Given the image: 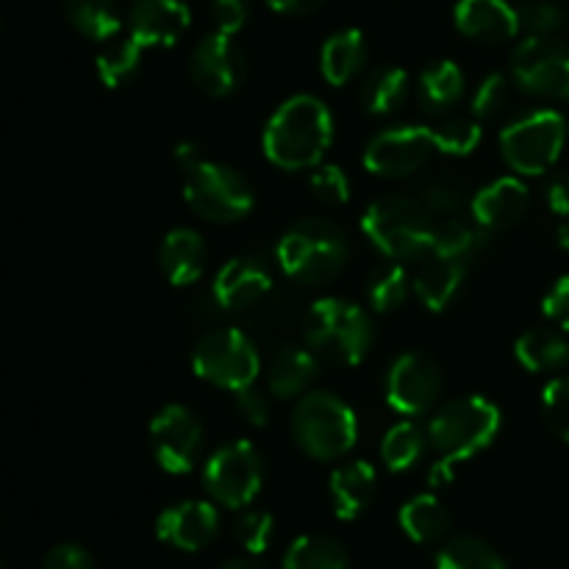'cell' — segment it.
I'll return each instance as SVG.
<instances>
[{
    "mask_svg": "<svg viewBox=\"0 0 569 569\" xmlns=\"http://www.w3.org/2000/svg\"><path fill=\"white\" fill-rule=\"evenodd\" d=\"M278 267L292 281L306 287H322L345 270L350 259L348 233L331 220L306 217L289 226L276 248Z\"/></svg>",
    "mask_w": 569,
    "mask_h": 569,
    "instance_id": "3",
    "label": "cell"
},
{
    "mask_svg": "<svg viewBox=\"0 0 569 569\" xmlns=\"http://www.w3.org/2000/svg\"><path fill=\"white\" fill-rule=\"evenodd\" d=\"M456 467H459L456 461L439 456V459L431 465V470H428V483H431L433 489L448 487V483H453V478H456Z\"/></svg>",
    "mask_w": 569,
    "mask_h": 569,
    "instance_id": "50",
    "label": "cell"
},
{
    "mask_svg": "<svg viewBox=\"0 0 569 569\" xmlns=\"http://www.w3.org/2000/svg\"><path fill=\"white\" fill-rule=\"evenodd\" d=\"M542 311L556 328L569 331V276L559 278V281L550 287V292L545 295Z\"/></svg>",
    "mask_w": 569,
    "mask_h": 569,
    "instance_id": "46",
    "label": "cell"
},
{
    "mask_svg": "<svg viewBox=\"0 0 569 569\" xmlns=\"http://www.w3.org/2000/svg\"><path fill=\"white\" fill-rule=\"evenodd\" d=\"M309 187L326 206H345L350 200V178L339 164H317L311 170Z\"/></svg>",
    "mask_w": 569,
    "mask_h": 569,
    "instance_id": "41",
    "label": "cell"
},
{
    "mask_svg": "<svg viewBox=\"0 0 569 569\" xmlns=\"http://www.w3.org/2000/svg\"><path fill=\"white\" fill-rule=\"evenodd\" d=\"M306 345L333 367H359L376 345L370 311L345 298H320L303 322Z\"/></svg>",
    "mask_w": 569,
    "mask_h": 569,
    "instance_id": "2",
    "label": "cell"
},
{
    "mask_svg": "<svg viewBox=\"0 0 569 569\" xmlns=\"http://www.w3.org/2000/svg\"><path fill=\"white\" fill-rule=\"evenodd\" d=\"M453 22L459 33L487 44H503L522 31L520 11L509 0H459Z\"/></svg>",
    "mask_w": 569,
    "mask_h": 569,
    "instance_id": "20",
    "label": "cell"
},
{
    "mask_svg": "<svg viewBox=\"0 0 569 569\" xmlns=\"http://www.w3.org/2000/svg\"><path fill=\"white\" fill-rule=\"evenodd\" d=\"M150 450L170 476H187L198 465L203 448V422L189 406L167 403L150 420Z\"/></svg>",
    "mask_w": 569,
    "mask_h": 569,
    "instance_id": "13",
    "label": "cell"
},
{
    "mask_svg": "<svg viewBox=\"0 0 569 569\" xmlns=\"http://www.w3.org/2000/svg\"><path fill=\"white\" fill-rule=\"evenodd\" d=\"M183 200L198 217L220 226L244 220L256 209V192L233 167L206 159L203 153L181 164Z\"/></svg>",
    "mask_w": 569,
    "mask_h": 569,
    "instance_id": "7",
    "label": "cell"
},
{
    "mask_svg": "<svg viewBox=\"0 0 569 569\" xmlns=\"http://www.w3.org/2000/svg\"><path fill=\"white\" fill-rule=\"evenodd\" d=\"M156 537L183 553H198L220 537V511L209 500H181L161 511Z\"/></svg>",
    "mask_w": 569,
    "mask_h": 569,
    "instance_id": "17",
    "label": "cell"
},
{
    "mask_svg": "<svg viewBox=\"0 0 569 569\" xmlns=\"http://www.w3.org/2000/svg\"><path fill=\"white\" fill-rule=\"evenodd\" d=\"M517 11H520V28L528 31V37H556L567 26V11L550 0H528Z\"/></svg>",
    "mask_w": 569,
    "mask_h": 569,
    "instance_id": "40",
    "label": "cell"
},
{
    "mask_svg": "<svg viewBox=\"0 0 569 569\" xmlns=\"http://www.w3.org/2000/svg\"><path fill=\"white\" fill-rule=\"evenodd\" d=\"M433 228L437 220L422 209L420 200L400 194L378 198L361 214V231L389 261H415L431 253Z\"/></svg>",
    "mask_w": 569,
    "mask_h": 569,
    "instance_id": "6",
    "label": "cell"
},
{
    "mask_svg": "<svg viewBox=\"0 0 569 569\" xmlns=\"http://www.w3.org/2000/svg\"><path fill=\"white\" fill-rule=\"evenodd\" d=\"M244 53L237 39L228 33L211 31L198 42L189 59V76L198 89L209 98H228L237 92L244 81Z\"/></svg>",
    "mask_w": 569,
    "mask_h": 569,
    "instance_id": "15",
    "label": "cell"
},
{
    "mask_svg": "<svg viewBox=\"0 0 569 569\" xmlns=\"http://www.w3.org/2000/svg\"><path fill=\"white\" fill-rule=\"evenodd\" d=\"M0 569H3V567H0Z\"/></svg>",
    "mask_w": 569,
    "mask_h": 569,
    "instance_id": "53",
    "label": "cell"
},
{
    "mask_svg": "<svg viewBox=\"0 0 569 569\" xmlns=\"http://www.w3.org/2000/svg\"><path fill=\"white\" fill-rule=\"evenodd\" d=\"M270 264L259 256H233L217 270L211 298L220 311H248L264 303L272 292Z\"/></svg>",
    "mask_w": 569,
    "mask_h": 569,
    "instance_id": "16",
    "label": "cell"
},
{
    "mask_svg": "<svg viewBox=\"0 0 569 569\" xmlns=\"http://www.w3.org/2000/svg\"><path fill=\"white\" fill-rule=\"evenodd\" d=\"M528 206H531V192L526 183L517 176H503L472 194L470 214L487 231H506L526 217Z\"/></svg>",
    "mask_w": 569,
    "mask_h": 569,
    "instance_id": "19",
    "label": "cell"
},
{
    "mask_svg": "<svg viewBox=\"0 0 569 569\" xmlns=\"http://www.w3.org/2000/svg\"><path fill=\"white\" fill-rule=\"evenodd\" d=\"M545 198H548L550 211H556L559 217L569 214V176L559 172V176L550 178L548 189H545Z\"/></svg>",
    "mask_w": 569,
    "mask_h": 569,
    "instance_id": "48",
    "label": "cell"
},
{
    "mask_svg": "<svg viewBox=\"0 0 569 569\" xmlns=\"http://www.w3.org/2000/svg\"><path fill=\"white\" fill-rule=\"evenodd\" d=\"M511 83L515 78L503 76V72H492L478 83L476 94H472V117L476 120H495L503 114L511 103Z\"/></svg>",
    "mask_w": 569,
    "mask_h": 569,
    "instance_id": "38",
    "label": "cell"
},
{
    "mask_svg": "<svg viewBox=\"0 0 569 569\" xmlns=\"http://www.w3.org/2000/svg\"><path fill=\"white\" fill-rule=\"evenodd\" d=\"M192 11L187 0H137L131 6L128 37L137 39L144 50L172 48L189 31Z\"/></svg>",
    "mask_w": 569,
    "mask_h": 569,
    "instance_id": "18",
    "label": "cell"
},
{
    "mask_svg": "<svg viewBox=\"0 0 569 569\" xmlns=\"http://www.w3.org/2000/svg\"><path fill=\"white\" fill-rule=\"evenodd\" d=\"M250 17V0H211V22L214 31L237 37Z\"/></svg>",
    "mask_w": 569,
    "mask_h": 569,
    "instance_id": "44",
    "label": "cell"
},
{
    "mask_svg": "<svg viewBox=\"0 0 569 569\" xmlns=\"http://www.w3.org/2000/svg\"><path fill=\"white\" fill-rule=\"evenodd\" d=\"M320 359L309 345L287 342L267 361V392L276 400H298L315 383Z\"/></svg>",
    "mask_w": 569,
    "mask_h": 569,
    "instance_id": "21",
    "label": "cell"
},
{
    "mask_svg": "<svg viewBox=\"0 0 569 569\" xmlns=\"http://www.w3.org/2000/svg\"><path fill=\"white\" fill-rule=\"evenodd\" d=\"M281 569H348V550L331 537L306 533L289 545Z\"/></svg>",
    "mask_w": 569,
    "mask_h": 569,
    "instance_id": "33",
    "label": "cell"
},
{
    "mask_svg": "<svg viewBox=\"0 0 569 569\" xmlns=\"http://www.w3.org/2000/svg\"><path fill=\"white\" fill-rule=\"evenodd\" d=\"M272 11L287 17H309L326 6V0H267Z\"/></svg>",
    "mask_w": 569,
    "mask_h": 569,
    "instance_id": "49",
    "label": "cell"
},
{
    "mask_svg": "<svg viewBox=\"0 0 569 569\" xmlns=\"http://www.w3.org/2000/svg\"><path fill=\"white\" fill-rule=\"evenodd\" d=\"M64 14L70 26L92 42H111L122 28L114 0H64Z\"/></svg>",
    "mask_w": 569,
    "mask_h": 569,
    "instance_id": "31",
    "label": "cell"
},
{
    "mask_svg": "<svg viewBox=\"0 0 569 569\" xmlns=\"http://www.w3.org/2000/svg\"><path fill=\"white\" fill-rule=\"evenodd\" d=\"M272 533H276V520L270 511L261 509H242V515L233 522V537L248 553L259 556L270 548Z\"/></svg>",
    "mask_w": 569,
    "mask_h": 569,
    "instance_id": "39",
    "label": "cell"
},
{
    "mask_svg": "<svg viewBox=\"0 0 569 569\" xmlns=\"http://www.w3.org/2000/svg\"><path fill=\"white\" fill-rule=\"evenodd\" d=\"M411 276L400 261L378 267L367 281V300L376 315H392L409 300L411 295Z\"/></svg>",
    "mask_w": 569,
    "mask_h": 569,
    "instance_id": "35",
    "label": "cell"
},
{
    "mask_svg": "<svg viewBox=\"0 0 569 569\" xmlns=\"http://www.w3.org/2000/svg\"><path fill=\"white\" fill-rule=\"evenodd\" d=\"M206 259H209V250H206L203 237L192 228H172L159 244V267L172 287L198 283L206 270Z\"/></svg>",
    "mask_w": 569,
    "mask_h": 569,
    "instance_id": "23",
    "label": "cell"
},
{
    "mask_svg": "<svg viewBox=\"0 0 569 569\" xmlns=\"http://www.w3.org/2000/svg\"><path fill=\"white\" fill-rule=\"evenodd\" d=\"M400 528L406 537L417 545H437L448 537L450 531V511L445 509L437 495H415L403 503L398 515Z\"/></svg>",
    "mask_w": 569,
    "mask_h": 569,
    "instance_id": "26",
    "label": "cell"
},
{
    "mask_svg": "<svg viewBox=\"0 0 569 569\" xmlns=\"http://www.w3.org/2000/svg\"><path fill=\"white\" fill-rule=\"evenodd\" d=\"M442 370L437 359L422 350H409L398 356L387 372L383 398L389 409L400 417H422L437 409L442 398Z\"/></svg>",
    "mask_w": 569,
    "mask_h": 569,
    "instance_id": "12",
    "label": "cell"
},
{
    "mask_svg": "<svg viewBox=\"0 0 569 569\" xmlns=\"http://www.w3.org/2000/svg\"><path fill=\"white\" fill-rule=\"evenodd\" d=\"M503 415L498 403L483 395H465L439 406L428 420V445L445 459L470 461L498 439Z\"/></svg>",
    "mask_w": 569,
    "mask_h": 569,
    "instance_id": "5",
    "label": "cell"
},
{
    "mask_svg": "<svg viewBox=\"0 0 569 569\" xmlns=\"http://www.w3.org/2000/svg\"><path fill=\"white\" fill-rule=\"evenodd\" d=\"M542 411L548 428L561 439L569 442V376L553 378L542 392Z\"/></svg>",
    "mask_w": 569,
    "mask_h": 569,
    "instance_id": "42",
    "label": "cell"
},
{
    "mask_svg": "<svg viewBox=\"0 0 569 569\" xmlns=\"http://www.w3.org/2000/svg\"><path fill=\"white\" fill-rule=\"evenodd\" d=\"M431 131L433 142H437V153L456 156V159L476 153L483 139L481 120H476V117H448L439 126H433Z\"/></svg>",
    "mask_w": 569,
    "mask_h": 569,
    "instance_id": "37",
    "label": "cell"
},
{
    "mask_svg": "<svg viewBox=\"0 0 569 569\" xmlns=\"http://www.w3.org/2000/svg\"><path fill=\"white\" fill-rule=\"evenodd\" d=\"M367 61V39L359 28H345L326 39L320 50V72L331 87H348Z\"/></svg>",
    "mask_w": 569,
    "mask_h": 569,
    "instance_id": "25",
    "label": "cell"
},
{
    "mask_svg": "<svg viewBox=\"0 0 569 569\" xmlns=\"http://www.w3.org/2000/svg\"><path fill=\"white\" fill-rule=\"evenodd\" d=\"M437 156L433 131L426 126H392L367 142L361 164L378 178H406Z\"/></svg>",
    "mask_w": 569,
    "mask_h": 569,
    "instance_id": "14",
    "label": "cell"
},
{
    "mask_svg": "<svg viewBox=\"0 0 569 569\" xmlns=\"http://www.w3.org/2000/svg\"><path fill=\"white\" fill-rule=\"evenodd\" d=\"M511 78L528 94L569 100V48L556 37H528L511 56Z\"/></svg>",
    "mask_w": 569,
    "mask_h": 569,
    "instance_id": "11",
    "label": "cell"
},
{
    "mask_svg": "<svg viewBox=\"0 0 569 569\" xmlns=\"http://www.w3.org/2000/svg\"><path fill=\"white\" fill-rule=\"evenodd\" d=\"M144 48L133 37H126L122 42H111L109 48L100 50L98 61H94V70L103 87L117 89L126 81H131L137 76L139 64H142Z\"/></svg>",
    "mask_w": 569,
    "mask_h": 569,
    "instance_id": "36",
    "label": "cell"
},
{
    "mask_svg": "<svg viewBox=\"0 0 569 569\" xmlns=\"http://www.w3.org/2000/svg\"><path fill=\"white\" fill-rule=\"evenodd\" d=\"M409 72L403 67H378L365 78L359 89L361 109L372 117L395 114L409 98Z\"/></svg>",
    "mask_w": 569,
    "mask_h": 569,
    "instance_id": "29",
    "label": "cell"
},
{
    "mask_svg": "<svg viewBox=\"0 0 569 569\" xmlns=\"http://www.w3.org/2000/svg\"><path fill=\"white\" fill-rule=\"evenodd\" d=\"M465 72L456 61L439 59L433 64H428L420 72V83H417V92H420V103L426 106V111L431 114H442V111L453 109L456 103L465 94Z\"/></svg>",
    "mask_w": 569,
    "mask_h": 569,
    "instance_id": "30",
    "label": "cell"
},
{
    "mask_svg": "<svg viewBox=\"0 0 569 569\" xmlns=\"http://www.w3.org/2000/svg\"><path fill=\"white\" fill-rule=\"evenodd\" d=\"M292 439L317 461L345 459L359 442V417L353 406L333 392L309 389L292 409Z\"/></svg>",
    "mask_w": 569,
    "mask_h": 569,
    "instance_id": "4",
    "label": "cell"
},
{
    "mask_svg": "<svg viewBox=\"0 0 569 569\" xmlns=\"http://www.w3.org/2000/svg\"><path fill=\"white\" fill-rule=\"evenodd\" d=\"M465 261L445 259V256L428 253L426 264L420 267L415 278H411V287H415V295L420 298V303L426 306L428 311L439 315V311L448 309L461 292V283L467 278Z\"/></svg>",
    "mask_w": 569,
    "mask_h": 569,
    "instance_id": "24",
    "label": "cell"
},
{
    "mask_svg": "<svg viewBox=\"0 0 569 569\" xmlns=\"http://www.w3.org/2000/svg\"><path fill=\"white\" fill-rule=\"evenodd\" d=\"M203 487L211 500L226 509H248L264 487V459L248 439H233L209 456Z\"/></svg>",
    "mask_w": 569,
    "mask_h": 569,
    "instance_id": "10",
    "label": "cell"
},
{
    "mask_svg": "<svg viewBox=\"0 0 569 569\" xmlns=\"http://www.w3.org/2000/svg\"><path fill=\"white\" fill-rule=\"evenodd\" d=\"M220 569H270V567L250 553V556H237V559H228Z\"/></svg>",
    "mask_w": 569,
    "mask_h": 569,
    "instance_id": "51",
    "label": "cell"
},
{
    "mask_svg": "<svg viewBox=\"0 0 569 569\" xmlns=\"http://www.w3.org/2000/svg\"><path fill=\"white\" fill-rule=\"evenodd\" d=\"M417 200H420L422 209H426L433 220H448V217H456L461 206H465V194H461V189L448 181L426 187Z\"/></svg>",
    "mask_w": 569,
    "mask_h": 569,
    "instance_id": "43",
    "label": "cell"
},
{
    "mask_svg": "<svg viewBox=\"0 0 569 569\" xmlns=\"http://www.w3.org/2000/svg\"><path fill=\"white\" fill-rule=\"evenodd\" d=\"M433 569H506V561L483 539L456 537L437 550Z\"/></svg>",
    "mask_w": 569,
    "mask_h": 569,
    "instance_id": "34",
    "label": "cell"
},
{
    "mask_svg": "<svg viewBox=\"0 0 569 569\" xmlns=\"http://www.w3.org/2000/svg\"><path fill=\"white\" fill-rule=\"evenodd\" d=\"M378 492V472L370 461L353 459L339 465L331 472V481H328V495H331L333 515L339 520L350 522L356 517L365 515L370 509V503L376 500Z\"/></svg>",
    "mask_w": 569,
    "mask_h": 569,
    "instance_id": "22",
    "label": "cell"
},
{
    "mask_svg": "<svg viewBox=\"0 0 569 569\" xmlns=\"http://www.w3.org/2000/svg\"><path fill=\"white\" fill-rule=\"evenodd\" d=\"M333 142V114L315 94H292L264 126L261 148L278 170L300 172L322 164Z\"/></svg>",
    "mask_w": 569,
    "mask_h": 569,
    "instance_id": "1",
    "label": "cell"
},
{
    "mask_svg": "<svg viewBox=\"0 0 569 569\" xmlns=\"http://www.w3.org/2000/svg\"><path fill=\"white\" fill-rule=\"evenodd\" d=\"M270 395V392H267ZM259 387H244L239 392H233V403H237V411L242 415V420L253 428H264L270 422V398H267Z\"/></svg>",
    "mask_w": 569,
    "mask_h": 569,
    "instance_id": "45",
    "label": "cell"
},
{
    "mask_svg": "<svg viewBox=\"0 0 569 569\" xmlns=\"http://www.w3.org/2000/svg\"><path fill=\"white\" fill-rule=\"evenodd\" d=\"M515 359L528 372H556L569 361V342L556 328H531L517 337Z\"/></svg>",
    "mask_w": 569,
    "mask_h": 569,
    "instance_id": "28",
    "label": "cell"
},
{
    "mask_svg": "<svg viewBox=\"0 0 569 569\" xmlns=\"http://www.w3.org/2000/svg\"><path fill=\"white\" fill-rule=\"evenodd\" d=\"M192 372L211 387L239 392L259 381V348L242 328H214L192 348Z\"/></svg>",
    "mask_w": 569,
    "mask_h": 569,
    "instance_id": "8",
    "label": "cell"
},
{
    "mask_svg": "<svg viewBox=\"0 0 569 569\" xmlns=\"http://www.w3.org/2000/svg\"><path fill=\"white\" fill-rule=\"evenodd\" d=\"M559 242H561V248L569 250V214L561 217V222H559Z\"/></svg>",
    "mask_w": 569,
    "mask_h": 569,
    "instance_id": "52",
    "label": "cell"
},
{
    "mask_svg": "<svg viewBox=\"0 0 569 569\" xmlns=\"http://www.w3.org/2000/svg\"><path fill=\"white\" fill-rule=\"evenodd\" d=\"M42 569H98L89 550L81 545H56L48 556H44Z\"/></svg>",
    "mask_w": 569,
    "mask_h": 569,
    "instance_id": "47",
    "label": "cell"
},
{
    "mask_svg": "<svg viewBox=\"0 0 569 569\" xmlns=\"http://www.w3.org/2000/svg\"><path fill=\"white\" fill-rule=\"evenodd\" d=\"M567 144V120L556 109H539L511 120L500 131V153L520 176H545Z\"/></svg>",
    "mask_w": 569,
    "mask_h": 569,
    "instance_id": "9",
    "label": "cell"
},
{
    "mask_svg": "<svg viewBox=\"0 0 569 569\" xmlns=\"http://www.w3.org/2000/svg\"><path fill=\"white\" fill-rule=\"evenodd\" d=\"M489 239H492V231L478 226L476 220L448 217V220H437L431 253L470 264L472 259H478V256L489 248Z\"/></svg>",
    "mask_w": 569,
    "mask_h": 569,
    "instance_id": "27",
    "label": "cell"
},
{
    "mask_svg": "<svg viewBox=\"0 0 569 569\" xmlns=\"http://www.w3.org/2000/svg\"><path fill=\"white\" fill-rule=\"evenodd\" d=\"M428 448L426 428L417 426L415 420L395 422L381 439V461L389 472H406L422 459Z\"/></svg>",
    "mask_w": 569,
    "mask_h": 569,
    "instance_id": "32",
    "label": "cell"
}]
</instances>
